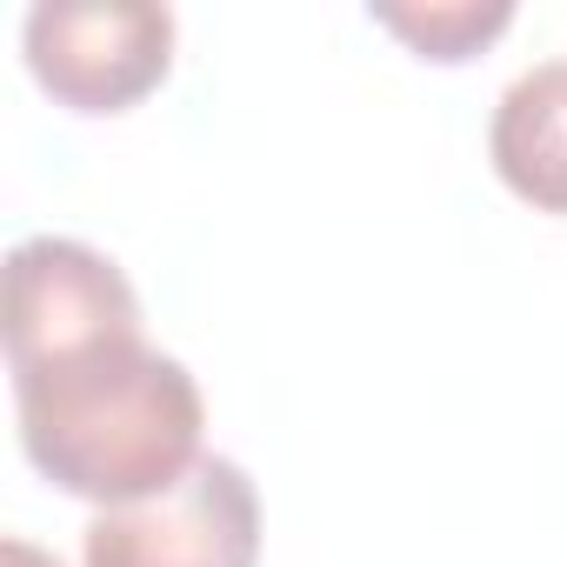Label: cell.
<instances>
[{
	"label": "cell",
	"mask_w": 567,
	"mask_h": 567,
	"mask_svg": "<svg viewBox=\"0 0 567 567\" xmlns=\"http://www.w3.org/2000/svg\"><path fill=\"white\" fill-rule=\"evenodd\" d=\"M28 461L94 507H134L200 467V388L174 354L114 341L34 374H14Z\"/></svg>",
	"instance_id": "6da1fadb"
},
{
	"label": "cell",
	"mask_w": 567,
	"mask_h": 567,
	"mask_svg": "<svg viewBox=\"0 0 567 567\" xmlns=\"http://www.w3.org/2000/svg\"><path fill=\"white\" fill-rule=\"evenodd\" d=\"M114 341H141V301L101 247L68 234L8 247V374H34Z\"/></svg>",
	"instance_id": "7a4b0ae2"
},
{
	"label": "cell",
	"mask_w": 567,
	"mask_h": 567,
	"mask_svg": "<svg viewBox=\"0 0 567 567\" xmlns=\"http://www.w3.org/2000/svg\"><path fill=\"white\" fill-rule=\"evenodd\" d=\"M34 81L74 114H121L161 87L174 14L154 0H41L21 21Z\"/></svg>",
	"instance_id": "3957f363"
},
{
	"label": "cell",
	"mask_w": 567,
	"mask_h": 567,
	"mask_svg": "<svg viewBox=\"0 0 567 567\" xmlns=\"http://www.w3.org/2000/svg\"><path fill=\"white\" fill-rule=\"evenodd\" d=\"M87 567H254L260 494L240 461L200 454V467L134 507H101L81 534Z\"/></svg>",
	"instance_id": "277c9868"
},
{
	"label": "cell",
	"mask_w": 567,
	"mask_h": 567,
	"mask_svg": "<svg viewBox=\"0 0 567 567\" xmlns=\"http://www.w3.org/2000/svg\"><path fill=\"white\" fill-rule=\"evenodd\" d=\"M487 154L494 174L540 214H567V87H560V61L527 68L487 127Z\"/></svg>",
	"instance_id": "5b68a950"
},
{
	"label": "cell",
	"mask_w": 567,
	"mask_h": 567,
	"mask_svg": "<svg viewBox=\"0 0 567 567\" xmlns=\"http://www.w3.org/2000/svg\"><path fill=\"white\" fill-rule=\"evenodd\" d=\"M374 21L388 34H401L421 61H467L514 21V8L507 0H434V8H394V0H381Z\"/></svg>",
	"instance_id": "8992f818"
},
{
	"label": "cell",
	"mask_w": 567,
	"mask_h": 567,
	"mask_svg": "<svg viewBox=\"0 0 567 567\" xmlns=\"http://www.w3.org/2000/svg\"><path fill=\"white\" fill-rule=\"evenodd\" d=\"M0 567H61V560H54L48 547H34V540H21V534H14L8 547H0Z\"/></svg>",
	"instance_id": "52a82bcc"
},
{
	"label": "cell",
	"mask_w": 567,
	"mask_h": 567,
	"mask_svg": "<svg viewBox=\"0 0 567 567\" xmlns=\"http://www.w3.org/2000/svg\"><path fill=\"white\" fill-rule=\"evenodd\" d=\"M560 87H567V61H560Z\"/></svg>",
	"instance_id": "ba28073f"
}]
</instances>
